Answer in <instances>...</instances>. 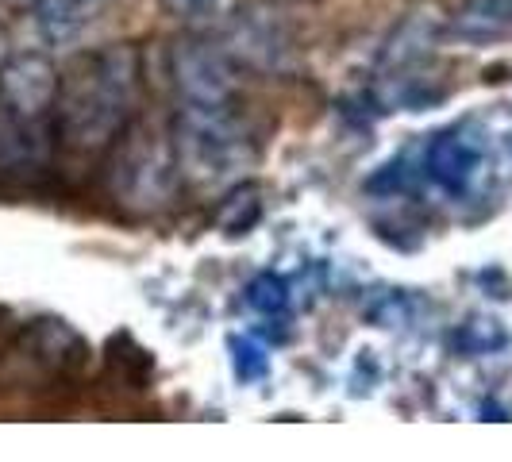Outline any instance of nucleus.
Listing matches in <instances>:
<instances>
[{
    "instance_id": "1",
    "label": "nucleus",
    "mask_w": 512,
    "mask_h": 462,
    "mask_svg": "<svg viewBox=\"0 0 512 462\" xmlns=\"http://www.w3.org/2000/svg\"><path fill=\"white\" fill-rule=\"evenodd\" d=\"M139 93V58L131 47L81 54L58 81L54 131L77 154L104 151L128 124Z\"/></svg>"
},
{
    "instance_id": "2",
    "label": "nucleus",
    "mask_w": 512,
    "mask_h": 462,
    "mask_svg": "<svg viewBox=\"0 0 512 462\" xmlns=\"http://www.w3.org/2000/svg\"><path fill=\"white\" fill-rule=\"evenodd\" d=\"M174 151L181 178L201 189H224L255 162V139L231 104H181L174 120Z\"/></svg>"
},
{
    "instance_id": "3",
    "label": "nucleus",
    "mask_w": 512,
    "mask_h": 462,
    "mask_svg": "<svg viewBox=\"0 0 512 462\" xmlns=\"http://www.w3.org/2000/svg\"><path fill=\"white\" fill-rule=\"evenodd\" d=\"M181 178L178 151H174V135H158V131L135 128L128 131L124 147L116 154V197L131 208H158L170 201L174 185Z\"/></svg>"
},
{
    "instance_id": "4",
    "label": "nucleus",
    "mask_w": 512,
    "mask_h": 462,
    "mask_svg": "<svg viewBox=\"0 0 512 462\" xmlns=\"http://www.w3.org/2000/svg\"><path fill=\"white\" fill-rule=\"evenodd\" d=\"M58 66L47 54L20 51L0 62V112L24 124H43L58 101Z\"/></svg>"
},
{
    "instance_id": "5",
    "label": "nucleus",
    "mask_w": 512,
    "mask_h": 462,
    "mask_svg": "<svg viewBox=\"0 0 512 462\" xmlns=\"http://www.w3.org/2000/svg\"><path fill=\"white\" fill-rule=\"evenodd\" d=\"M174 81L189 104H231L235 93L228 51L208 39H181L174 47Z\"/></svg>"
},
{
    "instance_id": "6",
    "label": "nucleus",
    "mask_w": 512,
    "mask_h": 462,
    "mask_svg": "<svg viewBox=\"0 0 512 462\" xmlns=\"http://www.w3.org/2000/svg\"><path fill=\"white\" fill-rule=\"evenodd\" d=\"M228 54L243 58V62L255 66V70L274 74V70H285V66H289L293 39H289V31H285V24L274 12L251 8V12H243V16L231 24Z\"/></svg>"
},
{
    "instance_id": "7",
    "label": "nucleus",
    "mask_w": 512,
    "mask_h": 462,
    "mask_svg": "<svg viewBox=\"0 0 512 462\" xmlns=\"http://www.w3.org/2000/svg\"><path fill=\"white\" fill-rule=\"evenodd\" d=\"M104 8H108V0H39L35 20L51 47H70L101 20Z\"/></svg>"
},
{
    "instance_id": "8",
    "label": "nucleus",
    "mask_w": 512,
    "mask_h": 462,
    "mask_svg": "<svg viewBox=\"0 0 512 462\" xmlns=\"http://www.w3.org/2000/svg\"><path fill=\"white\" fill-rule=\"evenodd\" d=\"M451 35H459L466 43L512 39V0H466L451 24Z\"/></svg>"
},
{
    "instance_id": "9",
    "label": "nucleus",
    "mask_w": 512,
    "mask_h": 462,
    "mask_svg": "<svg viewBox=\"0 0 512 462\" xmlns=\"http://www.w3.org/2000/svg\"><path fill=\"white\" fill-rule=\"evenodd\" d=\"M432 174H436L443 185H451V189H462L466 181L474 178V170H478V151L459 139V135H447V139H439L436 147H432Z\"/></svg>"
},
{
    "instance_id": "10",
    "label": "nucleus",
    "mask_w": 512,
    "mask_h": 462,
    "mask_svg": "<svg viewBox=\"0 0 512 462\" xmlns=\"http://www.w3.org/2000/svg\"><path fill=\"white\" fill-rule=\"evenodd\" d=\"M432 43H436V16L428 12H420V16H412L409 24L397 31V39L389 43V54H385V62L393 66V70H409L416 66L424 54L432 51Z\"/></svg>"
},
{
    "instance_id": "11",
    "label": "nucleus",
    "mask_w": 512,
    "mask_h": 462,
    "mask_svg": "<svg viewBox=\"0 0 512 462\" xmlns=\"http://www.w3.org/2000/svg\"><path fill=\"white\" fill-rule=\"evenodd\" d=\"M462 339L470 343V351H489V347H501L505 343V332L497 328V320H470Z\"/></svg>"
},
{
    "instance_id": "12",
    "label": "nucleus",
    "mask_w": 512,
    "mask_h": 462,
    "mask_svg": "<svg viewBox=\"0 0 512 462\" xmlns=\"http://www.w3.org/2000/svg\"><path fill=\"white\" fill-rule=\"evenodd\" d=\"M178 16L185 20H216V16H224L228 12L231 0H166Z\"/></svg>"
},
{
    "instance_id": "13",
    "label": "nucleus",
    "mask_w": 512,
    "mask_h": 462,
    "mask_svg": "<svg viewBox=\"0 0 512 462\" xmlns=\"http://www.w3.org/2000/svg\"><path fill=\"white\" fill-rule=\"evenodd\" d=\"M251 305H258V308H282L285 305V285L274 282V278H262V282L251 289Z\"/></svg>"
},
{
    "instance_id": "14",
    "label": "nucleus",
    "mask_w": 512,
    "mask_h": 462,
    "mask_svg": "<svg viewBox=\"0 0 512 462\" xmlns=\"http://www.w3.org/2000/svg\"><path fill=\"white\" fill-rule=\"evenodd\" d=\"M8 8H39V0H4Z\"/></svg>"
}]
</instances>
